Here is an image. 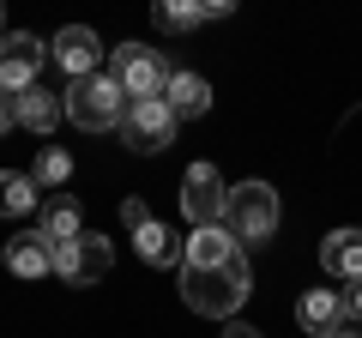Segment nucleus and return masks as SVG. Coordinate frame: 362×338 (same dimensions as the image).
Segmentation results:
<instances>
[{"label": "nucleus", "mask_w": 362, "mask_h": 338, "mask_svg": "<svg viewBox=\"0 0 362 338\" xmlns=\"http://www.w3.org/2000/svg\"><path fill=\"white\" fill-rule=\"evenodd\" d=\"M223 230H230L235 242H266V235L278 230V194H272L266 182L230 187V199H223Z\"/></svg>", "instance_id": "3"}, {"label": "nucleus", "mask_w": 362, "mask_h": 338, "mask_svg": "<svg viewBox=\"0 0 362 338\" xmlns=\"http://www.w3.org/2000/svg\"><path fill=\"white\" fill-rule=\"evenodd\" d=\"M223 338H266V332H259V326H242V320H230V326H223Z\"/></svg>", "instance_id": "22"}, {"label": "nucleus", "mask_w": 362, "mask_h": 338, "mask_svg": "<svg viewBox=\"0 0 362 338\" xmlns=\"http://www.w3.org/2000/svg\"><path fill=\"white\" fill-rule=\"evenodd\" d=\"M326 338H356V332H350V326H338V332H326Z\"/></svg>", "instance_id": "24"}, {"label": "nucleus", "mask_w": 362, "mask_h": 338, "mask_svg": "<svg viewBox=\"0 0 362 338\" xmlns=\"http://www.w3.org/2000/svg\"><path fill=\"white\" fill-rule=\"evenodd\" d=\"M49 61L61 66V73H73V78H90V73H103V42H97V30H85V25H66L61 37L49 42Z\"/></svg>", "instance_id": "9"}, {"label": "nucleus", "mask_w": 362, "mask_h": 338, "mask_svg": "<svg viewBox=\"0 0 362 338\" xmlns=\"http://www.w3.org/2000/svg\"><path fill=\"white\" fill-rule=\"evenodd\" d=\"M66 175H73V157H66L61 145H42V151H37V169H30V182H37V187H61Z\"/></svg>", "instance_id": "18"}, {"label": "nucleus", "mask_w": 362, "mask_h": 338, "mask_svg": "<svg viewBox=\"0 0 362 338\" xmlns=\"http://www.w3.org/2000/svg\"><path fill=\"white\" fill-rule=\"evenodd\" d=\"M121 139H127L139 157H151V151H169V139H175V115H169V103H163V97L127 103V115H121Z\"/></svg>", "instance_id": "7"}, {"label": "nucleus", "mask_w": 362, "mask_h": 338, "mask_svg": "<svg viewBox=\"0 0 362 338\" xmlns=\"http://www.w3.org/2000/svg\"><path fill=\"white\" fill-rule=\"evenodd\" d=\"M254 290V272H247V254L223 223L187 235V254H181V296L194 314H211V320H230L235 308Z\"/></svg>", "instance_id": "1"}, {"label": "nucleus", "mask_w": 362, "mask_h": 338, "mask_svg": "<svg viewBox=\"0 0 362 338\" xmlns=\"http://www.w3.org/2000/svg\"><path fill=\"white\" fill-rule=\"evenodd\" d=\"M6 272H13V278H49L54 272V247L42 242L37 230L13 235V242H6Z\"/></svg>", "instance_id": "11"}, {"label": "nucleus", "mask_w": 362, "mask_h": 338, "mask_svg": "<svg viewBox=\"0 0 362 338\" xmlns=\"http://www.w3.org/2000/svg\"><path fill=\"white\" fill-rule=\"evenodd\" d=\"M344 314H350V302H344V290H308V296L296 302V320L308 326V332H338L344 326Z\"/></svg>", "instance_id": "12"}, {"label": "nucleus", "mask_w": 362, "mask_h": 338, "mask_svg": "<svg viewBox=\"0 0 362 338\" xmlns=\"http://www.w3.org/2000/svg\"><path fill=\"white\" fill-rule=\"evenodd\" d=\"M109 73L121 78V91H127L133 103H145V97H163V91H169L175 66L163 61V49H145V42H121L115 61H109Z\"/></svg>", "instance_id": "4"}, {"label": "nucleus", "mask_w": 362, "mask_h": 338, "mask_svg": "<svg viewBox=\"0 0 362 338\" xmlns=\"http://www.w3.org/2000/svg\"><path fill=\"white\" fill-rule=\"evenodd\" d=\"M109 266H115V254H109V235H78V242L54 247V272L66 278V284H103Z\"/></svg>", "instance_id": "8"}, {"label": "nucleus", "mask_w": 362, "mask_h": 338, "mask_svg": "<svg viewBox=\"0 0 362 338\" xmlns=\"http://www.w3.org/2000/svg\"><path fill=\"white\" fill-rule=\"evenodd\" d=\"M121 223H127V230L139 235L145 223H151V211H145V199H127V206H121Z\"/></svg>", "instance_id": "20"}, {"label": "nucleus", "mask_w": 362, "mask_h": 338, "mask_svg": "<svg viewBox=\"0 0 362 338\" xmlns=\"http://www.w3.org/2000/svg\"><path fill=\"white\" fill-rule=\"evenodd\" d=\"M344 302H350V320L362 326V284H350V296H344Z\"/></svg>", "instance_id": "23"}, {"label": "nucleus", "mask_w": 362, "mask_h": 338, "mask_svg": "<svg viewBox=\"0 0 362 338\" xmlns=\"http://www.w3.org/2000/svg\"><path fill=\"white\" fill-rule=\"evenodd\" d=\"M133 97L121 91L115 73H90V78H73V91H66V121L85 133H121V115H127Z\"/></svg>", "instance_id": "2"}, {"label": "nucleus", "mask_w": 362, "mask_h": 338, "mask_svg": "<svg viewBox=\"0 0 362 338\" xmlns=\"http://www.w3.org/2000/svg\"><path fill=\"white\" fill-rule=\"evenodd\" d=\"M320 272L344 278V284H362V230H332L320 242Z\"/></svg>", "instance_id": "10"}, {"label": "nucleus", "mask_w": 362, "mask_h": 338, "mask_svg": "<svg viewBox=\"0 0 362 338\" xmlns=\"http://www.w3.org/2000/svg\"><path fill=\"white\" fill-rule=\"evenodd\" d=\"M223 199H230V187H223L218 169H211V163H187V175H181V211H187L194 230L223 223Z\"/></svg>", "instance_id": "5"}, {"label": "nucleus", "mask_w": 362, "mask_h": 338, "mask_svg": "<svg viewBox=\"0 0 362 338\" xmlns=\"http://www.w3.org/2000/svg\"><path fill=\"white\" fill-rule=\"evenodd\" d=\"M49 61V42L30 37V30H13L0 37V97H18L37 85V66Z\"/></svg>", "instance_id": "6"}, {"label": "nucleus", "mask_w": 362, "mask_h": 338, "mask_svg": "<svg viewBox=\"0 0 362 338\" xmlns=\"http://www.w3.org/2000/svg\"><path fill=\"white\" fill-rule=\"evenodd\" d=\"M133 242H139V260H145V266H175L181 254H187V247H181L175 235L163 230V223H145V230L133 235Z\"/></svg>", "instance_id": "17"}, {"label": "nucleus", "mask_w": 362, "mask_h": 338, "mask_svg": "<svg viewBox=\"0 0 362 338\" xmlns=\"http://www.w3.org/2000/svg\"><path fill=\"white\" fill-rule=\"evenodd\" d=\"M157 25H163V30H194V25H206V0H194V6H157Z\"/></svg>", "instance_id": "19"}, {"label": "nucleus", "mask_w": 362, "mask_h": 338, "mask_svg": "<svg viewBox=\"0 0 362 338\" xmlns=\"http://www.w3.org/2000/svg\"><path fill=\"white\" fill-rule=\"evenodd\" d=\"M163 103H169V115H175V121H194V115H206V109H211V85L199 73H175V78H169V91H163Z\"/></svg>", "instance_id": "14"}, {"label": "nucleus", "mask_w": 362, "mask_h": 338, "mask_svg": "<svg viewBox=\"0 0 362 338\" xmlns=\"http://www.w3.org/2000/svg\"><path fill=\"white\" fill-rule=\"evenodd\" d=\"M25 211H37V182L18 169H0V218H25Z\"/></svg>", "instance_id": "16"}, {"label": "nucleus", "mask_w": 362, "mask_h": 338, "mask_svg": "<svg viewBox=\"0 0 362 338\" xmlns=\"http://www.w3.org/2000/svg\"><path fill=\"white\" fill-rule=\"evenodd\" d=\"M37 235L49 247H66V242H78V235H85V223H78V206L73 199H49V206H42V223H37Z\"/></svg>", "instance_id": "15"}, {"label": "nucleus", "mask_w": 362, "mask_h": 338, "mask_svg": "<svg viewBox=\"0 0 362 338\" xmlns=\"http://www.w3.org/2000/svg\"><path fill=\"white\" fill-rule=\"evenodd\" d=\"M13 109H18V127H25V133H49L54 121L66 115V97H61V91H42V85H30V91L13 97Z\"/></svg>", "instance_id": "13"}, {"label": "nucleus", "mask_w": 362, "mask_h": 338, "mask_svg": "<svg viewBox=\"0 0 362 338\" xmlns=\"http://www.w3.org/2000/svg\"><path fill=\"white\" fill-rule=\"evenodd\" d=\"M18 127V109H13V97H0V133H13Z\"/></svg>", "instance_id": "21"}]
</instances>
